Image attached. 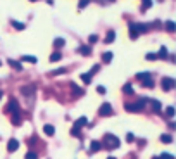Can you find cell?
<instances>
[{"instance_id": "5b68a950", "label": "cell", "mask_w": 176, "mask_h": 159, "mask_svg": "<svg viewBox=\"0 0 176 159\" xmlns=\"http://www.w3.org/2000/svg\"><path fill=\"white\" fill-rule=\"evenodd\" d=\"M35 90H36V87H35L33 83H29V85H24V87H21V93H22L24 97H33Z\"/></svg>"}, {"instance_id": "4316f807", "label": "cell", "mask_w": 176, "mask_h": 159, "mask_svg": "<svg viewBox=\"0 0 176 159\" xmlns=\"http://www.w3.org/2000/svg\"><path fill=\"white\" fill-rule=\"evenodd\" d=\"M142 85H143L145 88H152V87H154V83H152V80H150V78H145V80H142Z\"/></svg>"}, {"instance_id": "d6a6232c", "label": "cell", "mask_w": 176, "mask_h": 159, "mask_svg": "<svg viewBox=\"0 0 176 159\" xmlns=\"http://www.w3.org/2000/svg\"><path fill=\"white\" fill-rule=\"evenodd\" d=\"M152 7V0H143V5H142V10L145 9H150Z\"/></svg>"}, {"instance_id": "f1b7e54d", "label": "cell", "mask_w": 176, "mask_h": 159, "mask_svg": "<svg viewBox=\"0 0 176 159\" xmlns=\"http://www.w3.org/2000/svg\"><path fill=\"white\" fill-rule=\"evenodd\" d=\"M24 159H38V152H36V151H29V152L24 156Z\"/></svg>"}, {"instance_id": "484cf974", "label": "cell", "mask_w": 176, "mask_h": 159, "mask_svg": "<svg viewBox=\"0 0 176 159\" xmlns=\"http://www.w3.org/2000/svg\"><path fill=\"white\" fill-rule=\"evenodd\" d=\"M60 59H62V54H60V52H54V54L50 55V61H52V62H55V61H60Z\"/></svg>"}, {"instance_id": "5bb4252c", "label": "cell", "mask_w": 176, "mask_h": 159, "mask_svg": "<svg viewBox=\"0 0 176 159\" xmlns=\"http://www.w3.org/2000/svg\"><path fill=\"white\" fill-rule=\"evenodd\" d=\"M100 149H102V144H100V142L93 140V142L90 144V151H92V152H97V151H100Z\"/></svg>"}, {"instance_id": "f35d334b", "label": "cell", "mask_w": 176, "mask_h": 159, "mask_svg": "<svg viewBox=\"0 0 176 159\" xmlns=\"http://www.w3.org/2000/svg\"><path fill=\"white\" fill-rule=\"evenodd\" d=\"M97 40H99V36H97V35H92V36L88 38V42H90V43H95Z\"/></svg>"}, {"instance_id": "7402d4cb", "label": "cell", "mask_w": 176, "mask_h": 159, "mask_svg": "<svg viewBox=\"0 0 176 159\" xmlns=\"http://www.w3.org/2000/svg\"><path fill=\"white\" fill-rule=\"evenodd\" d=\"M80 78H81V80H83L86 85L92 81V74H90V73H83V74H80Z\"/></svg>"}, {"instance_id": "4dcf8cb0", "label": "cell", "mask_w": 176, "mask_h": 159, "mask_svg": "<svg viewBox=\"0 0 176 159\" xmlns=\"http://www.w3.org/2000/svg\"><path fill=\"white\" fill-rule=\"evenodd\" d=\"M145 78H150V73L147 71V73H138L137 74V80H145Z\"/></svg>"}, {"instance_id": "d590c367", "label": "cell", "mask_w": 176, "mask_h": 159, "mask_svg": "<svg viewBox=\"0 0 176 159\" xmlns=\"http://www.w3.org/2000/svg\"><path fill=\"white\" fill-rule=\"evenodd\" d=\"M161 159H175V156H171V154H168V152H162V154H161Z\"/></svg>"}, {"instance_id": "1f68e13d", "label": "cell", "mask_w": 176, "mask_h": 159, "mask_svg": "<svg viewBox=\"0 0 176 159\" xmlns=\"http://www.w3.org/2000/svg\"><path fill=\"white\" fill-rule=\"evenodd\" d=\"M166 116H168V118H173V116H175V107H173V106H169V107L166 109Z\"/></svg>"}, {"instance_id": "8fae6325", "label": "cell", "mask_w": 176, "mask_h": 159, "mask_svg": "<svg viewBox=\"0 0 176 159\" xmlns=\"http://www.w3.org/2000/svg\"><path fill=\"white\" fill-rule=\"evenodd\" d=\"M78 52H80V54H83V55H90V52H92V50H90V47H88V45H80V47H78Z\"/></svg>"}, {"instance_id": "8992f818", "label": "cell", "mask_w": 176, "mask_h": 159, "mask_svg": "<svg viewBox=\"0 0 176 159\" xmlns=\"http://www.w3.org/2000/svg\"><path fill=\"white\" fill-rule=\"evenodd\" d=\"M99 114H100V116H109V114H112V107H111V104L104 102V104L100 106V109H99Z\"/></svg>"}, {"instance_id": "277c9868", "label": "cell", "mask_w": 176, "mask_h": 159, "mask_svg": "<svg viewBox=\"0 0 176 159\" xmlns=\"http://www.w3.org/2000/svg\"><path fill=\"white\" fill-rule=\"evenodd\" d=\"M161 87H162L164 92H169V90H173V88L176 87V81L173 80V78H168V76H166V78L161 80Z\"/></svg>"}, {"instance_id": "52a82bcc", "label": "cell", "mask_w": 176, "mask_h": 159, "mask_svg": "<svg viewBox=\"0 0 176 159\" xmlns=\"http://www.w3.org/2000/svg\"><path fill=\"white\" fill-rule=\"evenodd\" d=\"M17 149H19V142H17L16 139H10L9 144H7V151H9V152H16Z\"/></svg>"}, {"instance_id": "e575fe53", "label": "cell", "mask_w": 176, "mask_h": 159, "mask_svg": "<svg viewBox=\"0 0 176 159\" xmlns=\"http://www.w3.org/2000/svg\"><path fill=\"white\" fill-rule=\"evenodd\" d=\"M145 57H147V61H156V59H157V54H152V52H150V54H147Z\"/></svg>"}, {"instance_id": "cb8c5ba5", "label": "cell", "mask_w": 176, "mask_h": 159, "mask_svg": "<svg viewBox=\"0 0 176 159\" xmlns=\"http://www.w3.org/2000/svg\"><path fill=\"white\" fill-rule=\"evenodd\" d=\"M71 135H73V137H80V135H81V128L74 125V126L71 128Z\"/></svg>"}, {"instance_id": "603a6c76", "label": "cell", "mask_w": 176, "mask_h": 159, "mask_svg": "<svg viewBox=\"0 0 176 159\" xmlns=\"http://www.w3.org/2000/svg\"><path fill=\"white\" fill-rule=\"evenodd\" d=\"M86 123H88V119H86V118H85V116H81V118H80V119H76V123H74V125H76V126H80V128H81V126H85V125H86Z\"/></svg>"}, {"instance_id": "74e56055", "label": "cell", "mask_w": 176, "mask_h": 159, "mask_svg": "<svg viewBox=\"0 0 176 159\" xmlns=\"http://www.w3.org/2000/svg\"><path fill=\"white\" fill-rule=\"evenodd\" d=\"M97 92H99L100 95H104V93H105L107 90H105V87H102V85H100V87H97Z\"/></svg>"}, {"instance_id": "d6986e66", "label": "cell", "mask_w": 176, "mask_h": 159, "mask_svg": "<svg viewBox=\"0 0 176 159\" xmlns=\"http://www.w3.org/2000/svg\"><path fill=\"white\" fill-rule=\"evenodd\" d=\"M67 69L66 68H57V69H54L52 73H50V76H59V74H64Z\"/></svg>"}, {"instance_id": "30bf717a", "label": "cell", "mask_w": 176, "mask_h": 159, "mask_svg": "<svg viewBox=\"0 0 176 159\" xmlns=\"http://www.w3.org/2000/svg\"><path fill=\"white\" fill-rule=\"evenodd\" d=\"M7 62H9V66H10V68H14L16 71H22V66H21V62H17V61H14V59H9Z\"/></svg>"}, {"instance_id": "60d3db41", "label": "cell", "mask_w": 176, "mask_h": 159, "mask_svg": "<svg viewBox=\"0 0 176 159\" xmlns=\"http://www.w3.org/2000/svg\"><path fill=\"white\" fill-rule=\"evenodd\" d=\"M107 159H116V158H112V156H109V158H107Z\"/></svg>"}, {"instance_id": "6da1fadb", "label": "cell", "mask_w": 176, "mask_h": 159, "mask_svg": "<svg viewBox=\"0 0 176 159\" xmlns=\"http://www.w3.org/2000/svg\"><path fill=\"white\" fill-rule=\"evenodd\" d=\"M5 111L10 113V116H12V123H14V125H19V123H21V109H19V104H17L16 99H10V102L7 104Z\"/></svg>"}, {"instance_id": "836d02e7", "label": "cell", "mask_w": 176, "mask_h": 159, "mask_svg": "<svg viewBox=\"0 0 176 159\" xmlns=\"http://www.w3.org/2000/svg\"><path fill=\"white\" fill-rule=\"evenodd\" d=\"M88 3H90V0H80V3H78V7H80V9H85V7H86Z\"/></svg>"}, {"instance_id": "3957f363", "label": "cell", "mask_w": 176, "mask_h": 159, "mask_svg": "<svg viewBox=\"0 0 176 159\" xmlns=\"http://www.w3.org/2000/svg\"><path fill=\"white\" fill-rule=\"evenodd\" d=\"M145 104H147V99H140V100H137L135 104H126L124 107H126V111H130V113H140V111L145 107Z\"/></svg>"}, {"instance_id": "b9f144b4", "label": "cell", "mask_w": 176, "mask_h": 159, "mask_svg": "<svg viewBox=\"0 0 176 159\" xmlns=\"http://www.w3.org/2000/svg\"><path fill=\"white\" fill-rule=\"evenodd\" d=\"M152 159H161V158H152Z\"/></svg>"}, {"instance_id": "ee69618b", "label": "cell", "mask_w": 176, "mask_h": 159, "mask_svg": "<svg viewBox=\"0 0 176 159\" xmlns=\"http://www.w3.org/2000/svg\"><path fill=\"white\" fill-rule=\"evenodd\" d=\"M0 64H2V62H0Z\"/></svg>"}, {"instance_id": "83f0119b", "label": "cell", "mask_w": 176, "mask_h": 159, "mask_svg": "<svg viewBox=\"0 0 176 159\" xmlns=\"http://www.w3.org/2000/svg\"><path fill=\"white\" fill-rule=\"evenodd\" d=\"M123 92H124V93H135V90H133L131 83H126V85L123 87Z\"/></svg>"}, {"instance_id": "ffe728a7", "label": "cell", "mask_w": 176, "mask_h": 159, "mask_svg": "<svg viewBox=\"0 0 176 159\" xmlns=\"http://www.w3.org/2000/svg\"><path fill=\"white\" fill-rule=\"evenodd\" d=\"M10 24H12V26H14L16 29H24V28H26V26H24V23H19V21H14V19L10 21Z\"/></svg>"}, {"instance_id": "9c48e42d", "label": "cell", "mask_w": 176, "mask_h": 159, "mask_svg": "<svg viewBox=\"0 0 176 159\" xmlns=\"http://www.w3.org/2000/svg\"><path fill=\"white\" fill-rule=\"evenodd\" d=\"M138 29H137V26H135V23H130V38L131 40H135V38H138Z\"/></svg>"}, {"instance_id": "4fadbf2b", "label": "cell", "mask_w": 176, "mask_h": 159, "mask_svg": "<svg viewBox=\"0 0 176 159\" xmlns=\"http://www.w3.org/2000/svg\"><path fill=\"white\" fill-rule=\"evenodd\" d=\"M43 132H45V135H48V137H52V135L55 133V128H54L52 125H45V126H43Z\"/></svg>"}, {"instance_id": "ab89813d", "label": "cell", "mask_w": 176, "mask_h": 159, "mask_svg": "<svg viewBox=\"0 0 176 159\" xmlns=\"http://www.w3.org/2000/svg\"><path fill=\"white\" fill-rule=\"evenodd\" d=\"M126 140H128V142H133V140H135V139H133V133H128V135H126Z\"/></svg>"}, {"instance_id": "7a4b0ae2", "label": "cell", "mask_w": 176, "mask_h": 159, "mask_svg": "<svg viewBox=\"0 0 176 159\" xmlns=\"http://www.w3.org/2000/svg\"><path fill=\"white\" fill-rule=\"evenodd\" d=\"M104 142H105V147H107V149H118L119 144H121V140H119L116 135H112V133H107V135L104 137Z\"/></svg>"}, {"instance_id": "ba28073f", "label": "cell", "mask_w": 176, "mask_h": 159, "mask_svg": "<svg viewBox=\"0 0 176 159\" xmlns=\"http://www.w3.org/2000/svg\"><path fill=\"white\" fill-rule=\"evenodd\" d=\"M71 90H73V95L74 97H80V95H85V90L83 88H80L76 83H71Z\"/></svg>"}, {"instance_id": "2e32d148", "label": "cell", "mask_w": 176, "mask_h": 159, "mask_svg": "<svg viewBox=\"0 0 176 159\" xmlns=\"http://www.w3.org/2000/svg\"><path fill=\"white\" fill-rule=\"evenodd\" d=\"M114 38H116V33L111 29V31L105 35V43H112V42H114Z\"/></svg>"}, {"instance_id": "7c38bea8", "label": "cell", "mask_w": 176, "mask_h": 159, "mask_svg": "<svg viewBox=\"0 0 176 159\" xmlns=\"http://www.w3.org/2000/svg\"><path fill=\"white\" fill-rule=\"evenodd\" d=\"M149 102H150L154 113H161V102H159V100H149Z\"/></svg>"}, {"instance_id": "44dd1931", "label": "cell", "mask_w": 176, "mask_h": 159, "mask_svg": "<svg viewBox=\"0 0 176 159\" xmlns=\"http://www.w3.org/2000/svg\"><path fill=\"white\" fill-rule=\"evenodd\" d=\"M157 57H159V59H166V57H168V48H166V47H161Z\"/></svg>"}, {"instance_id": "d4e9b609", "label": "cell", "mask_w": 176, "mask_h": 159, "mask_svg": "<svg viewBox=\"0 0 176 159\" xmlns=\"http://www.w3.org/2000/svg\"><path fill=\"white\" fill-rule=\"evenodd\" d=\"M161 142H164V144H171V142H173V137L168 135V133H164V135H161Z\"/></svg>"}, {"instance_id": "f546056e", "label": "cell", "mask_w": 176, "mask_h": 159, "mask_svg": "<svg viewBox=\"0 0 176 159\" xmlns=\"http://www.w3.org/2000/svg\"><path fill=\"white\" fill-rule=\"evenodd\" d=\"M166 29L173 33V31H175V29H176V24H175V23H173V21H168V23H166Z\"/></svg>"}, {"instance_id": "9a60e30c", "label": "cell", "mask_w": 176, "mask_h": 159, "mask_svg": "<svg viewBox=\"0 0 176 159\" xmlns=\"http://www.w3.org/2000/svg\"><path fill=\"white\" fill-rule=\"evenodd\" d=\"M21 61H24V62H29V64H35L38 59H36L35 55H22V57H21Z\"/></svg>"}, {"instance_id": "7bdbcfd3", "label": "cell", "mask_w": 176, "mask_h": 159, "mask_svg": "<svg viewBox=\"0 0 176 159\" xmlns=\"http://www.w3.org/2000/svg\"><path fill=\"white\" fill-rule=\"evenodd\" d=\"M29 2H36V0H29Z\"/></svg>"}, {"instance_id": "8d00e7d4", "label": "cell", "mask_w": 176, "mask_h": 159, "mask_svg": "<svg viewBox=\"0 0 176 159\" xmlns=\"http://www.w3.org/2000/svg\"><path fill=\"white\" fill-rule=\"evenodd\" d=\"M99 69H100V64H95V66H93V68L90 69V74H93V73H97Z\"/></svg>"}, {"instance_id": "ac0fdd59", "label": "cell", "mask_w": 176, "mask_h": 159, "mask_svg": "<svg viewBox=\"0 0 176 159\" xmlns=\"http://www.w3.org/2000/svg\"><path fill=\"white\" fill-rule=\"evenodd\" d=\"M64 45H66V40H64V38H55V40H54V47L60 48V47H64Z\"/></svg>"}, {"instance_id": "e0dca14e", "label": "cell", "mask_w": 176, "mask_h": 159, "mask_svg": "<svg viewBox=\"0 0 176 159\" xmlns=\"http://www.w3.org/2000/svg\"><path fill=\"white\" fill-rule=\"evenodd\" d=\"M102 61H104L105 64H109V62L112 61V52H104V54H102Z\"/></svg>"}]
</instances>
